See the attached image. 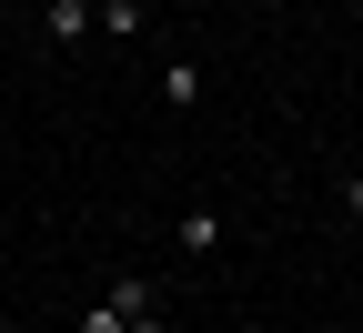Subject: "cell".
Listing matches in <instances>:
<instances>
[{
    "mask_svg": "<svg viewBox=\"0 0 363 333\" xmlns=\"http://www.w3.org/2000/svg\"><path fill=\"white\" fill-rule=\"evenodd\" d=\"M353 243H363V222H353Z\"/></svg>",
    "mask_w": 363,
    "mask_h": 333,
    "instance_id": "obj_6",
    "label": "cell"
},
{
    "mask_svg": "<svg viewBox=\"0 0 363 333\" xmlns=\"http://www.w3.org/2000/svg\"><path fill=\"white\" fill-rule=\"evenodd\" d=\"M343 212H353V222H363V172H353V182H343Z\"/></svg>",
    "mask_w": 363,
    "mask_h": 333,
    "instance_id": "obj_5",
    "label": "cell"
},
{
    "mask_svg": "<svg viewBox=\"0 0 363 333\" xmlns=\"http://www.w3.org/2000/svg\"><path fill=\"white\" fill-rule=\"evenodd\" d=\"M162 102H172V111H192V102H202V71H192V61H172V71H162Z\"/></svg>",
    "mask_w": 363,
    "mask_h": 333,
    "instance_id": "obj_3",
    "label": "cell"
},
{
    "mask_svg": "<svg viewBox=\"0 0 363 333\" xmlns=\"http://www.w3.org/2000/svg\"><path fill=\"white\" fill-rule=\"evenodd\" d=\"M81 333H131V313H111V303H91V313H81Z\"/></svg>",
    "mask_w": 363,
    "mask_h": 333,
    "instance_id": "obj_4",
    "label": "cell"
},
{
    "mask_svg": "<svg viewBox=\"0 0 363 333\" xmlns=\"http://www.w3.org/2000/svg\"><path fill=\"white\" fill-rule=\"evenodd\" d=\"M40 31H51V40H81V31H91V0H51V11H40Z\"/></svg>",
    "mask_w": 363,
    "mask_h": 333,
    "instance_id": "obj_2",
    "label": "cell"
},
{
    "mask_svg": "<svg viewBox=\"0 0 363 333\" xmlns=\"http://www.w3.org/2000/svg\"><path fill=\"white\" fill-rule=\"evenodd\" d=\"M212 243H222V212L192 202V212H182V253H212Z\"/></svg>",
    "mask_w": 363,
    "mask_h": 333,
    "instance_id": "obj_1",
    "label": "cell"
}]
</instances>
